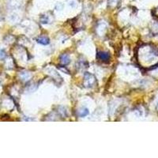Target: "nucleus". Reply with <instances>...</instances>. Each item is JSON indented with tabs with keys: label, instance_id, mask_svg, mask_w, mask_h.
Masks as SVG:
<instances>
[{
	"label": "nucleus",
	"instance_id": "obj_6",
	"mask_svg": "<svg viewBox=\"0 0 158 158\" xmlns=\"http://www.w3.org/2000/svg\"><path fill=\"white\" fill-rule=\"evenodd\" d=\"M31 77H32V75H31V74H29V72H22L20 74V78L22 79L23 81H29Z\"/></svg>",
	"mask_w": 158,
	"mask_h": 158
},
{
	"label": "nucleus",
	"instance_id": "obj_11",
	"mask_svg": "<svg viewBox=\"0 0 158 158\" xmlns=\"http://www.w3.org/2000/svg\"><path fill=\"white\" fill-rule=\"evenodd\" d=\"M118 2V0H109V4L110 5H114V4H116Z\"/></svg>",
	"mask_w": 158,
	"mask_h": 158
},
{
	"label": "nucleus",
	"instance_id": "obj_8",
	"mask_svg": "<svg viewBox=\"0 0 158 158\" xmlns=\"http://www.w3.org/2000/svg\"><path fill=\"white\" fill-rule=\"evenodd\" d=\"M58 112L62 116H67V111H66V109L63 107H59V110H58Z\"/></svg>",
	"mask_w": 158,
	"mask_h": 158
},
{
	"label": "nucleus",
	"instance_id": "obj_10",
	"mask_svg": "<svg viewBox=\"0 0 158 158\" xmlns=\"http://www.w3.org/2000/svg\"><path fill=\"white\" fill-rule=\"evenodd\" d=\"M6 57V52L3 50L0 49V59H2Z\"/></svg>",
	"mask_w": 158,
	"mask_h": 158
},
{
	"label": "nucleus",
	"instance_id": "obj_9",
	"mask_svg": "<svg viewBox=\"0 0 158 158\" xmlns=\"http://www.w3.org/2000/svg\"><path fill=\"white\" fill-rule=\"evenodd\" d=\"M48 21H49V18H48V17L46 16V15H44V16H42V18H41V23L47 24V23H48Z\"/></svg>",
	"mask_w": 158,
	"mask_h": 158
},
{
	"label": "nucleus",
	"instance_id": "obj_3",
	"mask_svg": "<svg viewBox=\"0 0 158 158\" xmlns=\"http://www.w3.org/2000/svg\"><path fill=\"white\" fill-rule=\"evenodd\" d=\"M97 58H98V59H100L101 61L108 62L110 59V55L108 52H99L98 53H97Z\"/></svg>",
	"mask_w": 158,
	"mask_h": 158
},
{
	"label": "nucleus",
	"instance_id": "obj_2",
	"mask_svg": "<svg viewBox=\"0 0 158 158\" xmlns=\"http://www.w3.org/2000/svg\"><path fill=\"white\" fill-rule=\"evenodd\" d=\"M96 83V78L94 75L89 72H86L84 76V85L87 88L94 86V85Z\"/></svg>",
	"mask_w": 158,
	"mask_h": 158
},
{
	"label": "nucleus",
	"instance_id": "obj_1",
	"mask_svg": "<svg viewBox=\"0 0 158 158\" xmlns=\"http://www.w3.org/2000/svg\"><path fill=\"white\" fill-rule=\"evenodd\" d=\"M138 56V61L144 67L152 68L158 64V50L151 45H144L139 48Z\"/></svg>",
	"mask_w": 158,
	"mask_h": 158
},
{
	"label": "nucleus",
	"instance_id": "obj_13",
	"mask_svg": "<svg viewBox=\"0 0 158 158\" xmlns=\"http://www.w3.org/2000/svg\"><path fill=\"white\" fill-rule=\"evenodd\" d=\"M157 110H158V105H157Z\"/></svg>",
	"mask_w": 158,
	"mask_h": 158
},
{
	"label": "nucleus",
	"instance_id": "obj_4",
	"mask_svg": "<svg viewBox=\"0 0 158 158\" xmlns=\"http://www.w3.org/2000/svg\"><path fill=\"white\" fill-rule=\"evenodd\" d=\"M60 62L63 65H67L70 63V58L69 55L67 54H63L60 56Z\"/></svg>",
	"mask_w": 158,
	"mask_h": 158
},
{
	"label": "nucleus",
	"instance_id": "obj_12",
	"mask_svg": "<svg viewBox=\"0 0 158 158\" xmlns=\"http://www.w3.org/2000/svg\"><path fill=\"white\" fill-rule=\"evenodd\" d=\"M155 12H156V17H158V7L156 8V9H155Z\"/></svg>",
	"mask_w": 158,
	"mask_h": 158
},
{
	"label": "nucleus",
	"instance_id": "obj_7",
	"mask_svg": "<svg viewBox=\"0 0 158 158\" xmlns=\"http://www.w3.org/2000/svg\"><path fill=\"white\" fill-rule=\"evenodd\" d=\"M89 115V110L85 108H83L78 111V115L80 117H85Z\"/></svg>",
	"mask_w": 158,
	"mask_h": 158
},
{
	"label": "nucleus",
	"instance_id": "obj_5",
	"mask_svg": "<svg viewBox=\"0 0 158 158\" xmlns=\"http://www.w3.org/2000/svg\"><path fill=\"white\" fill-rule=\"evenodd\" d=\"M36 41L37 43L40 44H43V45H48L50 41H49V39L46 36H40L36 39Z\"/></svg>",
	"mask_w": 158,
	"mask_h": 158
}]
</instances>
